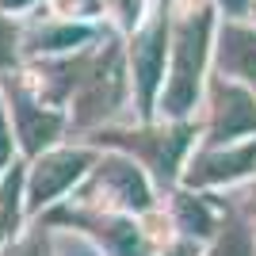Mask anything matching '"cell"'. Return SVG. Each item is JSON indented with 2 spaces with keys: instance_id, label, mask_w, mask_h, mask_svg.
Here are the masks:
<instances>
[{
  "instance_id": "ac0fdd59",
  "label": "cell",
  "mask_w": 256,
  "mask_h": 256,
  "mask_svg": "<svg viewBox=\"0 0 256 256\" xmlns=\"http://www.w3.org/2000/svg\"><path fill=\"white\" fill-rule=\"evenodd\" d=\"M16 58H20V31H16V23H12V20L0 16V76L12 73Z\"/></svg>"
},
{
  "instance_id": "5b68a950",
  "label": "cell",
  "mask_w": 256,
  "mask_h": 256,
  "mask_svg": "<svg viewBox=\"0 0 256 256\" xmlns=\"http://www.w3.org/2000/svg\"><path fill=\"white\" fill-rule=\"evenodd\" d=\"M130 92V73H126V54L118 50L115 42H107L104 50L92 54L84 80L76 88V96L69 100V126L80 134H92L115 115L118 107L126 104Z\"/></svg>"
},
{
  "instance_id": "8fae6325",
  "label": "cell",
  "mask_w": 256,
  "mask_h": 256,
  "mask_svg": "<svg viewBox=\"0 0 256 256\" xmlns=\"http://www.w3.org/2000/svg\"><path fill=\"white\" fill-rule=\"evenodd\" d=\"M23 160H16L4 176H0V252L23 234L27 210H23Z\"/></svg>"
},
{
  "instance_id": "277c9868",
  "label": "cell",
  "mask_w": 256,
  "mask_h": 256,
  "mask_svg": "<svg viewBox=\"0 0 256 256\" xmlns=\"http://www.w3.org/2000/svg\"><path fill=\"white\" fill-rule=\"evenodd\" d=\"M96 160H100V150L88 146V142L54 146V150L38 153L34 160H27V168H23V210H27V222H38L46 210L62 206L84 184V176L92 172Z\"/></svg>"
},
{
  "instance_id": "3957f363",
  "label": "cell",
  "mask_w": 256,
  "mask_h": 256,
  "mask_svg": "<svg viewBox=\"0 0 256 256\" xmlns=\"http://www.w3.org/2000/svg\"><path fill=\"white\" fill-rule=\"evenodd\" d=\"M69 206H84V210H111V214H146L157 206V184L150 172L142 168L134 157L118 150H100V160L76 188Z\"/></svg>"
},
{
  "instance_id": "8992f818",
  "label": "cell",
  "mask_w": 256,
  "mask_h": 256,
  "mask_svg": "<svg viewBox=\"0 0 256 256\" xmlns=\"http://www.w3.org/2000/svg\"><path fill=\"white\" fill-rule=\"evenodd\" d=\"M164 58H168V16L142 23L130 34L126 46V73H130V96L138 107L142 122H157V100L164 88Z\"/></svg>"
},
{
  "instance_id": "7a4b0ae2",
  "label": "cell",
  "mask_w": 256,
  "mask_h": 256,
  "mask_svg": "<svg viewBox=\"0 0 256 256\" xmlns=\"http://www.w3.org/2000/svg\"><path fill=\"white\" fill-rule=\"evenodd\" d=\"M195 138V122L184 118V122H142L134 126H100L92 134H84L88 146L96 150H118L134 157L142 168L150 172V180L157 188H172L180 180L184 164H188V150H192Z\"/></svg>"
},
{
  "instance_id": "30bf717a",
  "label": "cell",
  "mask_w": 256,
  "mask_h": 256,
  "mask_svg": "<svg viewBox=\"0 0 256 256\" xmlns=\"http://www.w3.org/2000/svg\"><path fill=\"white\" fill-rule=\"evenodd\" d=\"M168 218L176 226V237H188V241H206L210 234H218V222H214V210L206 206V199L188 188L172 195Z\"/></svg>"
},
{
  "instance_id": "9c48e42d",
  "label": "cell",
  "mask_w": 256,
  "mask_h": 256,
  "mask_svg": "<svg viewBox=\"0 0 256 256\" xmlns=\"http://www.w3.org/2000/svg\"><path fill=\"white\" fill-rule=\"evenodd\" d=\"M210 146H230L241 134H256V100L234 80L214 84V115H210Z\"/></svg>"
},
{
  "instance_id": "9a60e30c",
  "label": "cell",
  "mask_w": 256,
  "mask_h": 256,
  "mask_svg": "<svg viewBox=\"0 0 256 256\" xmlns=\"http://www.w3.org/2000/svg\"><path fill=\"white\" fill-rule=\"evenodd\" d=\"M50 248H54V234H50L46 222H38V226H31V230H23L0 256H50Z\"/></svg>"
},
{
  "instance_id": "44dd1931",
  "label": "cell",
  "mask_w": 256,
  "mask_h": 256,
  "mask_svg": "<svg viewBox=\"0 0 256 256\" xmlns=\"http://www.w3.org/2000/svg\"><path fill=\"white\" fill-rule=\"evenodd\" d=\"M222 4H226L230 12H241V8H245V0H222Z\"/></svg>"
},
{
  "instance_id": "5bb4252c",
  "label": "cell",
  "mask_w": 256,
  "mask_h": 256,
  "mask_svg": "<svg viewBox=\"0 0 256 256\" xmlns=\"http://www.w3.org/2000/svg\"><path fill=\"white\" fill-rule=\"evenodd\" d=\"M199 256H252V230H248L245 222L230 218L226 226H218L214 241L206 245V252H199Z\"/></svg>"
},
{
  "instance_id": "7c38bea8",
  "label": "cell",
  "mask_w": 256,
  "mask_h": 256,
  "mask_svg": "<svg viewBox=\"0 0 256 256\" xmlns=\"http://www.w3.org/2000/svg\"><path fill=\"white\" fill-rule=\"evenodd\" d=\"M218 62H222V73L241 76L248 84H256V34L230 23L222 31V46H218Z\"/></svg>"
},
{
  "instance_id": "d6986e66",
  "label": "cell",
  "mask_w": 256,
  "mask_h": 256,
  "mask_svg": "<svg viewBox=\"0 0 256 256\" xmlns=\"http://www.w3.org/2000/svg\"><path fill=\"white\" fill-rule=\"evenodd\" d=\"M157 256H199V241H188V237H176L164 252H157Z\"/></svg>"
},
{
  "instance_id": "ffe728a7",
  "label": "cell",
  "mask_w": 256,
  "mask_h": 256,
  "mask_svg": "<svg viewBox=\"0 0 256 256\" xmlns=\"http://www.w3.org/2000/svg\"><path fill=\"white\" fill-rule=\"evenodd\" d=\"M34 0H0V12H23V8H31Z\"/></svg>"
},
{
  "instance_id": "52a82bcc",
  "label": "cell",
  "mask_w": 256,
  "mask_h": 256,
  "mask_svg": "<svg viewBox=\"0 0 256 256\" xmlns=\"http://www.w3.org/2000/svg\"><path fill=\"white\" fill-rule=\"evenodd\" d=\"M4 104H8L12 115V130H16V146H20L23 160H34L38 153L62 146V134L69 130V115L65 111H54V107L38 104L31 96V88L23 84V76H4Z\"/></svg>"
},
{
  "instance_id": "6da1fadb",
  "label": "cell",
  "mask_w": 256,
  "mask_h": 256,
  "mask_svg": "<svg viewBox=\"0 0 256 256\" xmlns=\"http://www.w3.org/2000/svg\"><path fill=\"white\" fill-rule=\"evenodd\" d=\"M210 31L214 16L206 0H180L176 16L168 20V80L157 100V118L164 122H184L199 104L203 92V73L210 58Z\"/></svg>"
},
{
  "instance_id": "7402d4cb",
  "label": "cell",
  "mask_w": 256,
  "mask_h": 256,
  "mask_svg": "<svg viewBox=\"0 0 256 256\" xmlns=\"http://www.w3.org/2000/svg\"><path fill=\"white\" fill-rule=\"evenodd\" d=\"M252 218H256V192H252Z\"/></svg>"
},
{
  "instance_id": "e0dca14e",
  "label": "cell",
  "mask_w": 256,
  "mask_h": 256,
  "mask_svg": "<svg viewBox=\"0 0 256 256\" xmlns=\"http://www.w3.org/2000/svg\"><path fill=\"white\" fill-rule=\"evenodd\" d=\"M20 157V146H16V130H12V115H8V104L0 96V176L16 164Z\"/></svg>"
},
{
  "instance_id": "2e32d148",
  "label": "cell",
  "mask_w": 256,
  "mask_h": 256,
  "mask_svg": "<svg viewBox=\"0 0 256 256\" xmlns=\"http://www.w3.org/2000/svg\"><path fill=\"white\" fill-rule=\"evenodd\" d=\"M104 4V12L115 20V27L118 31H138L142 27V0H100Z\"/></svg>"
},
{
  "instance_id": "4fadbf2b",
  "label": "cell",
  "mask_w": 256,
  "mask_h": 256,
  "mask_svg": "<svg viewBox=\"0 0 256 256\" xmlns=\"http://www.w3.org/2000/svg\"><path fill=\"white\" fill-rule=\"evenodd\" d=\"M92 38V27L88 23H50V27H38V31L31 34V46L27 50L31 54H42V58H65V54L80 50V46Z\"/></svg>"
},
{
  "instance_id": "ba28073f",
  "label": "cell",
  "mask_w": 256,
  "mask_h": 256,
  "mask_svg": "<svg viewBox=\"0 0 256 256\" xmlns=\"http://www.w3.org/2000/svg\"><path fill=\"white\" fill-rule=\"evenodd\" d=\"M248 172H256V142L245 146H210V150L195 153L180 172V184L188 192H206V188H222V184H237Z\"/></svg>"
}]
</instances>
